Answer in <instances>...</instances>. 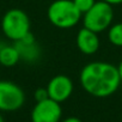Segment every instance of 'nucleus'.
I'll list each match as a JSON object with an SVG mask.
<instances>
[{"label": "nucleus", "mask_w": 122, "mask_h": 122, "mask_svg": "<svg viewBox=\"0 0 122 122\" xmlns=\"http://www.w3.org/2000/svg\"><path fill=\"white\" fill-rule=\"evenodd\" d=\"M25 102L23 89L13 81L0 80V111L19 110Z\"/></svg>", "instance_id": "obj_5"}, {"label": "nucleus", "mask_w": 122, "mask_h": 122, "mask_svg": "<svg viewBox=\"0 0 122 122\" xmlns=\"http://www.w3.org/2000/svg\"><path fill=\"white\" fill-rule=\"evenodd\" d=\"M73 3H74L76 7L79 10V12L81 15H84L95 5L96 0H73Z\"/></svg>", "instance_id": "obj_12"}, {"label": "nucleus", "mask_w": 122, "mask_h": 122, "mask_svg": "<svg viewBox=\"0 0 122 122\" xmlns=\"http://www.w3.org/2000/svg\"><path fill=\"white\" fill-rule=\"evenodd\" d=\"M47 17L55 28L71 29L79 23L83 15L76 7L73 0H55L47 10Z\"/></svg>", "instance_id": "obj_2"}, {"label": "nucleus", "mask_w": 122, "mask_h": 122, "mask_svg": "<svg viewBox=\"0 0 122 122\" xmlns=\"http://www.w3.org/2000/svg\"><path fill=\"white\" fill-rule=\"evenodd\" d=\"M117 71H118V74H120V79L122 81V60H121V62L118 64V66H117Z\"/></svg>", "instance_id": "obj_16"}, {"label": "nucleus", "mask_w": 122, "mask_h": 122, "mask_svg": "<svg viewBox=\"0 0 122 122\" xmlns=\"http://www.w3.org/2000/svg\"><path fill=\"white\" fill-rule=\"evenodd\" d=\"M79 80L81 87L97 98L114 95L121 84L117 66L103 61H93L85 65L80 72Z\"/></svg>", "instance_id": "obj_1"}, {"label": "nucleus", "mask_w": 122, "mask_h": 122, "mask_svg": "<svg viewBox=\"0 0 122 122\" xmlns=\"http://www.w3.org/2000/svg\"><path fill=\"white\" fill-rule=\"evenodd\" d=\"M108 40L115 47H122V23L112 24L108 29Z\"/></svg>", "instance_id": "obj_11"}, {"label": "nucleus", "mask_w": 122, "mask_h": 122, "mask_svg": "<svg viewBox=\"0 0 122 122\" xmlns=\"http://www.w3.org/2000/svg\"><path fill=\"white\" fill-rule=\"evenodd\" d=\"M13 46L18 50L20 60H24L26 62H35L41 56V49L36 43L35 36L31 32L24 36L20 41L15 42Z\"/></svg>", "instance_id": "obj_8"}, {"label": "nucleus", "mask_w": 122, "mask_h": 122, "mask_svg": "<svg viewBox=\"0 0 122 122\" xmlns=\"http://www.w3.org/2000/svg\"><path fill=\"white\" fill-rule=\"evenodd\" d=\"M1 30L11 41H20L24 36L31 32L29 16L20 9H11L6 11L1 19Z\"/></svg>", "instance_id": "obj_3"}, {"label": "nucleus", "mask_w": 122, "mask_h": 122, "mask_svg": "<svg viewBox=\"0 0 122 122\" xmlns=\"http://www.w3.org/2000/svg\"><path fill=\"white\" fill-rule=\"evenodd\" d=\"M0 122H5L4 118H3V116H1V114H0Z\"/></svg>", "instance_id": "obj_17"}, {"label": "nucleus", "mask_w": 122, "mask_h": 122, "mask_svg": "<svg viewBox=\"0 0 122 122\" xmlns=\"http://www.w3.org/2000/svg\"><path fill=\"white\" fill-rule=\"evenodd\" d=\"M102 1H104V3H107V4L111 5V6H114V5H120V4H122V0H102Z\"/></svg>", "instance_id": "obj_15"}, {"label": "nucleus", "mask_w": 122, "mask_h": 122, "mask_svg": "<svg viewBox=\"0 0 122 122\" xmlns=\"http://www.w3.org/2000/svg\"><path fill=\"white\" fill-rule=\"evenodd\" d=\"M114 19V11L112 6L102 1H96L95 5L83 15V23L84 28L98 34L112 25Z\"/></svg>", "instance_id": "obj_4"}, {"label": "nucleus", "mask_w": 122, "mask_h": 122, "mask_svg": "<svg viewBox=\"0 0 122 122\" xmlns=\"http://www.w3.org/2000/svg\"><path fill=\"white\" fill-rule=\"evenodd\" d=\"M62 109L60 103L47 98L42 102H36L31 110V122H60Z\"/></svg>", "instance_id": "obj_6"}, {"label": "nucleus", "mask_w": 122, "mask_h": 122, "mask_svg": "<svg viewBox=\"0 0 122 122\" xmlns=\"http://www.w3.org/2000/svg\"><path fill=\"white\" fill-rule=\"evenodd\" d=\"M60 122H83L80 118H78V117H74V116H70V117H66L65 120H62V121H60Z\"/></svg>", "instance_id": "obj_14"}, {"label": "nucleus", "mask_w": 122, "mask_h": 122, "mask_svg": "<svg viewBox=\"0 0 122 122\" xmlns=\"http://www.w3.org/2000/svg\"><path fill=\"white\" fill-rule=\"evenodd\" d=\"M20 60L19 53L15 46L0 44V64L5 67H13Z\"/></svg>", "instance_id": "obj_10"}, {"label": "nucleus", "mask_w": 122, "mask_h": 122, "mask_svg": "<svg viewBox=\"0 0 122 122\" xmlns=\"http://www.w3.org/2000/svg\"><path fill=\"white\" fill-rule=\"evenodd\" d=\"M34 97H35V101L36 102H42V101L49 98L47 87H38V89H36V91L34 93Z\"/></svg>", "instance_id": "obj_13"}, {"label": "nucleus", "mask_w": 122, "mask_h": 122, "mask_svg": "<svg viewBox=\"0 0 122 122\" xmlns=\"http://www.w3.org/2000/svg\"><path fill=\"white\" fill-rule=\"evenodd\" d=\"M73 89L74 86L72 79L65 74H57L53 77L47 85L49 98L57 103H62L67 101L72 96Z\"/></svg>", "instance_id": "obj_7"}, {"label": "nucleus", "mask_w": 122, "mask_h": 122, "mask_svg": "<svg viewBox=\"0 0 122 122\" xmlns=\"http://www.w3.org/2000/svg\"><path fill=\"white\" fill-rule=\"evenodd\" d=\"M77 47L85 55H92L99 49V38L98 34L83 28L77 34Z\"/></svg>", "instance_id": "obj_9"}]
</instances>
